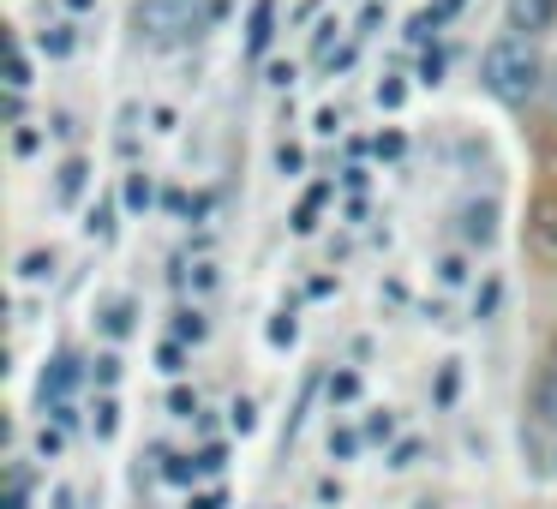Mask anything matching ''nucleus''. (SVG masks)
<instances>
[{
  "label": "nucleus",
  "instance_id": "nucleus-1",
  "mask_svg": "<svg viewBox=\"0 0 557 509\" xmlns=\"http://www.w3.org/2000/svg\"><path fill=\"white\" fill-rule=\"evenodd\" d=\"M546 78H552V60L540 54V36H528V30H504L480 54V84L510 108L546 96Z\"/></svg>",
  "mask_w": 557,
  "mask_h": 509
},
{
  "label": "nucleus",
  "instance_id": "nucleus-2",
  "mask_svg": "<svg viewBox=\"0 0 557 509\" xmlns=\"http://www.w3.org/2000/svg\"><path fill=\"white\" fill-rule=\"evenodd\" d=\"M198 0H144L138 6V30L144 36H156V42H174V36H186V30H198Z\"/></svg>",
  "mask_w": 557,
  "mask_h": 509
},
{
  "label": "nucleus",
  "instance_id": "nucleus-3",
  "mask_svg": "<svg viewBox=\"0 0 557 509\" xmlns=\"http://www.w3.org/2000/svg\"><path fill=\"white\" fill-rule=\"evenodd\" d=\"M498 198H462V210H456V240L468 246V252H486V246H498Z\"/></svg>",
  "mask_w": 557,
  "mask_h": 509
},
{
  "label": "nucleus",
  "instance_id": "nucleus-4",
  "mask_svg": "<svg viewBox=\"0 0 557 509\" xmlns=\"http://www.w3.org/2000/svg\"><path fill=\"white\" fill-rule=\"evenodd\" d=\"M528 240H534L546 258H557V186H546V192L534 198V210H528Z\"/></svg>",
  "mask_w": 557,
  "mask_h": 509
},
{
  "label": "nucleus",
  "instance_id": "nucleus-5",
  "mask_svg": "<svg viewBox=\"0 0 557 509\" xmlns=\"http://www.w3.org/2000/svg\"><path fill=\"white\" fill-rule=\"evenodd\" d=\"M504 18H510V30L546 36V30L557 24V0H504Z\"/></svg>",
  "mask_w": 557,
  "mask_h": 509
},
{
  "label": "nucleus",
  "instance_id": "nucleus-6",
  "mask_svg": "<svg viewBox=\"0 0 557 509\" xmlns=\"http://www.w3.org/2000/svg\"><path fill=\"white\" fill-rule=\"evenodd\" d=\"M84 192H90V162H84V156H66V162H60V174H54V204H66V210H72Z\"/></svg>",
  "mask_w": 557,
  "mask_h": 509
},
{
  "label": "nucleus",
  "instance_id": "nucleus-7",
  "mask_svg": "<svg viewBox=\"0 0 557 509\" xmlns=\"http://www.w3.org/2000/svg\"><path fill=\"white\" fill-rule=\"evenodd\" d=\"M528 414H534V426H546V432H557V366H546V372L534 378Z\"/></svg>",
  "mask_w": 557,
  "mask_h": 509
},
{
  "label": "nucleus",
  "instance_id": "nucleus-8",
  "mask_svg": "<svg viewBox=\"0 0 557 509\" xmlns=\"http://www.w3.org/2000/svg\"><path fill=\"white\" fill-rule=\"evenodd\" d=\"M270 36H276V6H270V0H258V6H252V36H246V54H252V60H264V54H270Z\"/></svg>",
  "mask_w": 557,
  "mask_h": 509
},
{
  "label": "nucleus",
  "instance_id": "nucleus-9",
  "mask_svg": "<svg viewBox=\"0 0 557 509\" xmlns=\"http://www.w3.org/2000/svg\"><path fill=\"white\" fill-rule=\"evenodd\" d=\"M54 270H60V252L54 246H36V252L18 258V282H30V288L36 282H54Z\"/></svg>",
  "mask_w": 557,
  "mask_h": 509
},
{
  "label": "nucleus",
  "instance_id": "nucleus-10",
  "mask_svg": "<svg viewBox=\"0 0 557 509\" xmlns=\"http://www.w3.org/2000/svg\"><path fill=\"white\" fill-rule=\"evenodd\" d=\"M78 384V366H72V354H60L54 360V372H42V402L54 408V402H66V390Z\"/></svg>",
  "mask_w": 557,
  "mask_h": 509
},
{
  "label": "nucleus",
  "instance_id": "nucleus-11",
  "mask_svg": "<svg viewBox=\"0 0 557 509\" xmlns=\"http://www.w3.org/2000/svg\"><path fill=\"white\" fill-rule=\"evenodd\" d=\"M120 204H126L132 216H138V210H150V204H156V180H150L144 168H132V174H126V186H120Z\"/></svg>",
  "mask_w": 557,
  "mask_h": 509
},
{
  "label": "nucleus",
  "instance_id": "nucleus-12",
  "mask_svg": "<svg viewBox=\"0 0 557 509\" xmlns=\"http://www.w3.org/2000/svg\"><path fill=\"white\" fill-rule=\"evenodd\" d=\"M204 336H210V318H204L198 306H174V342H192V348H198Z\"/></svg>",
  "mask_w": 557,
  "mask_h": 509
},
{
  "label": "nucleus",
  "instance_id": "nucleus-13",
  "mask_svg": "<svg viewBox=\"0 0 557 509\" xmlns=\"http://www.w3.org/2000/svg\"><path fill=\"white\" fill-rule=\"evenodd\" d=\"M468 276H474V258H468V246L438 258V282H444V288H468Z\"/></svg>",
  "mask_w": 557,
  "mask_h": 509
},
{
  "label": "nucleus",
  "instance_id": "nucleus-14",
  "mask_svg": "<svg viewBox=\"0 0 557 509\" xmlns=\"http://www.w3.org/2000/svg\"><path fill=\"white\" fill-rule=\"evenodd\" d=\"M132 318H138V306H132V300H114V306L102 312V336H108V342H126V336H132Z\"/></svg>",
  "mask_w": 557,
  "mask_h": 509
},
{
  "label": "nucleus",
  "instance_id": "nucleus-15",
  "mask_svg": "<svg viewBox=\"0 0 557 509\" xmlns=\"http://www.w3.org/2000/svg\"><path fill=\"white\" fill-rule=\"evenodd\" d=\"M498 306H504V276H486V288H474V318L486 324Z\"/></svg>",
  "mask_w": 557,
  "mask_h": 509
},
{
  "label": "nucleus",
  "instance_id": "nucleus-16",
  "mask_svg": "<svg viewBox=\"0 0 557 509\" xmlns=\"http://www.w3.org/2000/svg\"><path fill=\"white\" fill-rule=\"evenodd\" d=\"M294 336H300V324H294V312H276L270 324H264V342L282 354V348H294Z\"/></svg>",
  "mask_w": 557,
  "mask_h": 509
},
{
  "label": "nucleus",
  "instance_id": "nucleus-17",
  "mask_svg": "<svg viewBox=\"0 0 557 509\" xmlns=\"http://www.w3.org/2000/svg\"><path fill=\"white\" fill-rule=\"evenodd\" d=\"M78 48V36H72V24H54V30H42V54L48 60H66Z\"/></svg>",
  "mask_w": 557,
  "mask_h": 509
},
{
  "label": "nucleus",
  "instance_id": "nucleus-18",
  "mask_svg": "<svg viewBox=\"0 0 557 509\" xmlns=\"http://www.w3.org/2000/svg\"><path fill=\"white\" fill-rule=\"evenodd\" d=\"M360 432H366V444H390V438H396V414H390V408H372Z\"/></svg>",
  "mask_w": 557,
  "mask_h": 509
},
{
  "label": "nucleus",
  "instance_id": "nucleus-19",
  "mask_svg": "<svg viewBox=\"0 0 557 509\" xmlns=\"http://www.w3.org/2000/svg\"><path fill=\"white\" fill-rule=\"evenodd\" d=\"M366 450V432H354V426H330V456H360Z\"/></svg>",
  "mask_w": 557,
  "mask_h": 509
},
{
  "label": "nucleus",
  "instance_id": "nucleus-20",
  "mask_svg": "<svg viewBox=\"0 0 557 509\" xmlns=\"http://www.w3.org/2000/svg\"><path fill=\"white\" fill-rule=\"evenodd\" d=\"M348 402H360V372H336L330 378V408H348Z\"/></svg>",
  "mask_w": 557,
  "mask_h": 509
},
{
  "label": "nucleus",
  "instance_id": "nucleus-21",
  "mask_svg": "<svg viewBox=\"0 0 557 509\" xmlns=\"http://www.w3.org/2000/svg\"><path fill=\"white\" fill-rule=\"evenodd\" d=\"M228 426L246 438V432L258 426V402H252V396H234V402H228Z\"/></svg>",
  "mask_w": 557,
  "mask_h": 509
},
{
  "label": "nucleus",
  "instance_id": "nucleus-22",
  "mask_svg": "<svg viewBox=\"0 0 557 509\" xmlns=\"http://www.w3.org/2000/svg\"><path fill=\"white\" fill-rule=\"evenodd\" d=\"M6 90H30V60H24L18 42H12V60H6Z\"/></svg>",
  "mask_w": 557,
  "mask_h": 509
},
{
  "label": "nucleus",
  "instance_id": "nucleus-23",
  "mask_svg": "<svg viewBox=\"0 0 557 509\" xmlns=\"http://www.w3.org/2000/svg\"><path fill=\"white\" fill-rule=\"evenodd\" d=\"M456 390H462V366H456V360H444V372H438V408H450V402H456Z\"/></svg>",
  "mask_w": 557,
  "mask_h": 509
},
{
  "label": "nucleus",
  "instance_id": "nucleus-24",
  "mask_svg": "<svg viewBox=\"0 0 557 509\" xmlns=\"http://www.w3.org/2000/svg\"><path fill=\"white\" fill-rule=\"evenodd\" d=\"M168 414H174V420H192V414H198V390L174 384V390H168Z\"/></svg>",
  "mask_w": 557,
  "mask_h": 509
},
{
  "label": "nucleus",
  "instance_id": "nucleus-25",
  "mask_svg": "<svg viewBox=\"0 0 557 509\" xmlns=\"http://www.w3.org/2000/svg\"><path fill=\"white\" fill-rule=\"evenodd\" d=\"M114 432H120V402L102 396V402H96V438H114Z\"/></svg>",
  "mask_w": 557,
  "mask_h": 509
},
{
  "label": "nucleus",
  "instance_id": "nucleus-26",
  "mask_svg": "<svg viewBox=\"0 0 557 509\" xmlns=\"http://www.w3.org/2000/svg\"><path fill=\"white\" fill-rule=\"evenodd\" d=\"M420 456H426V444H420V438H402V444L390 450V468H396V474H408V468H414Z\"/></svg>",
  "mask_w": 557,
  "mask_h": 509
},
{
  "label": "nucleus",
  "instance_id": "nucleus-27",
  "mask_svg": "<svg viewBox=\"0 0 557 509\" xmlns=\"http://www.w3.org/2000/svg\"><path fill=\"white\" fill-rule=\"evenodd\" d=\"M198 474H204V468H198L192 456H168V468H162V480H174V486H192Z\"/></svg>",
  "mask_w": 557,
  "mask_h": 509
},
{
  "label": "nucleus",
  "instance_id": "nucleus-28",
  "mask_svg": "<svg viewBox=\"0 0 557 509\" xmlns=\"http://www.w3.org/2000/svg\"><path fill=\"white\" fill-rule=\"evenodd\" d=\"M84 228L108 240V234H114V204H90V210H84Z\"/></svg>",
  "mask_w": 557,
  "mask_h": 509
},
{
  "label": "nucleus",
  "instance_id": "nucleus-29",
  "mask_svg": "<svg viewBox=\"0 0 557 509\" xmlns=\"http://www.w3.org/2000/svg\"><path fill=\"white\" fill-rule=\"evenodd\" d=\"M156 360H162V372H168V378H180V372H186V342H162V348H156Z\"/></svg>",
  "mask_w": 557,
  "mask_h": 509
},
{
  "label": "nucleus",
  "instance_id": "nucleus-30",
  "mask_svg": "<svg viewBox=\"0 0 557 509\" xmlns=\"http://www.w3.org/2000/svg\"><path fill=\"white\" fill-rule=\"evenodd\" d=\"M420 84H444V48H426L420 54Z\"/></svg>",
  "mask_w": 557,
  "mask_h": 509
},
{
  "label": "nucleus",
  "instance_id": "nucleus-31",
  "mask_svg": "<svg viewBox=\"0 0 557 509\" xmlns=\"http://www.w3.org/2000/svg\"><path fill=\"white\" fill-rule=\"evenodd\" d=\"M402 102H408V84H402V78H384V84H378V108H390V114H396Z\"/></svg>",
  "mask_w": 557,
  "mask_h": 509
},
{
  "label": "nucleus",
  "instance_id": "nucleus-32",
  "mask_svg": "<svg viewBox=\"0 0 557 509\" xmlns=\"http://www.w3.org/2000/svg\"><path fill=\"white\" fill-rule=\"evenodd\" d=\"M12 126H18V132H12V150H18V156H36V150H42V132L24 126V120H12Z\"/></svg>",
  "mask_w": 557,
  "mask_h": 509
},
{
  "label": "nucleus",
  "instance_id": "nucleus-33",
  "mask_svg": "<svg viewBox=\"0 0 557 509\" xmlns=\"http://www.w3.org/2000/svg\"><path fill=\"white\" fill-rule=\"evenodd\" d=\"M96 384H102V390H114V384H120V354H114V348H108V354H96Z\"/></svg>",
  "mask_w": 557,
  "mask_h": 509
},
{
  "label": "nucleus",
  "instance_id": "nucleus-34",
  "mask_svg": "<svg viewBox=\"0 0 557 509\" xmlns=\"http://www.w3.org/2000/svg\"><path fill=\"white\" fill-rule=\"evenodd\" d=\"M276 168H282V174L294 180V174L306 168V156H300V144H282V150H276Z\"/></svg>",
  "mask_w": 557,
  "mask_h": 509
},
{
  "label": "nucleus",
  "instance_id": "nucleus-35",
  "mask_svg": "<svg viewBox=\"0 0 557 509\" xmlns=\"http://www.w3.org/2000/svg\"><path fill=\"white\" fill-rule=\"evenodd\" d=\"M222 462H228V450H222V444H210V450L198 456V468H204V474H222Z\"/></svg>",
  "mask_w": 557,
  "mask_h": 509
},
{
  "label": "nucleus",
  "instance_id": "nucleus-36",
  "mask_svg": "<svg viewBox=\"0 0 557 509\" xmlns=\"http://www.w3.org/2000/svg\"><path fill=\"white\" fill-rule=\"evenodd\" d=\"M36 456H60V432L42 426V432H36Z\"/></svg>",
  "mask_w": 557,
  "mask_h": 509
},
{
  "label": "nucleus",
  "instance_id": "nucleus-37",
  "mask_svg": "<svg viewBox=\"0 0 557 509\" xmlns=\"http://www.w3.org/2000/svg\"><path fill=\"white\" fill-rule=\"evenodd\" d=\"M186 509H228V498H222V492H198Z\"/></svg>",
  "mask_w": 557,
  "mask_h": 509
},
{
  "label": "nucleus",
  "instance_id": "nucleus-38",
  "mask_svg": "<svg viewBox=\"0 0 557 509\" xmlns=\"http://www.w3.org/2000/svg\"><path fill=\"white\" fill-rule=\"evenodd\" d=\"M378 156H402V132H384L378 138Z\"/></svg>",
  "mask_w": 557,
  "mask_h": 509
},
{
  "label": "nucleus",
  "instance_id": "nucleus-39",
  "mask_svg": "<svg viewBox=\"0 0 557 509\" xmlns=\"http://www.w3.org/2000/svg\"><path fill=\"white\" fill-rule=\"evenodd\" d=\"M192 282L198 288H216V264H192Z\"/></svg>",
  "mask_w": 557,
  "mask_h": 509
},
{
  "label": "nucleus",
  "instance_id": "nucleus-40",
  "mask_svg": "<svg viewBox=\"0 0 557 509\" xmlns=\"http://www.w3.org/2000/svg\"><path fill=\"white\" fill-rule=\"evenodd\" d=\"M318 498L324 504H342V480H318Z\"/></svg>",
  "mask_w": 557,
  "mask_h": 509
},
{
  "label": "nucleus",
  "instance_id": "nucleus-41",
  "mask_svg": "<svg viewBox=\"0 0 557 509\" xmlns=\"http://www.w3.org/2000/svg\"><path fill=\"white\" fill-rule=\"evenodd\" d=\"M540 102H546V108L557 114V60H552V78H546V96H540Z\"/></svg>",
  "mask_w": 557,
  "mask_h": 509
},
{
  "label": "nucleus",
  "instance_id": "nucleus-42",
  "mask_svg": "<svg viewBox=\"0 0 557 509\" xmlns=\"http://www.w3.org/2000/svg\"><path fill=\"white\" fill-rule=\"evenodd\" d=\"M66 6H72V12H90V6H96V0H66Z\"/></svg>",
  "mask_w": 557,
  "mask_h": 509
},
{
  "label": "nucleus",
  "instance_id": "nucleus-43",
  "mask_svg": "<svg viewBox=\"0 0 557 509\" xmlns=\"http://www.w3.org/2000/svg\"><path fill=\"white\" fill-rule=\"evenodd\" d=\"M552 462H557V456H552Z\"/></svg>",
  "mask_w": 557,
  "mask_h": 509
}]
</instances>
